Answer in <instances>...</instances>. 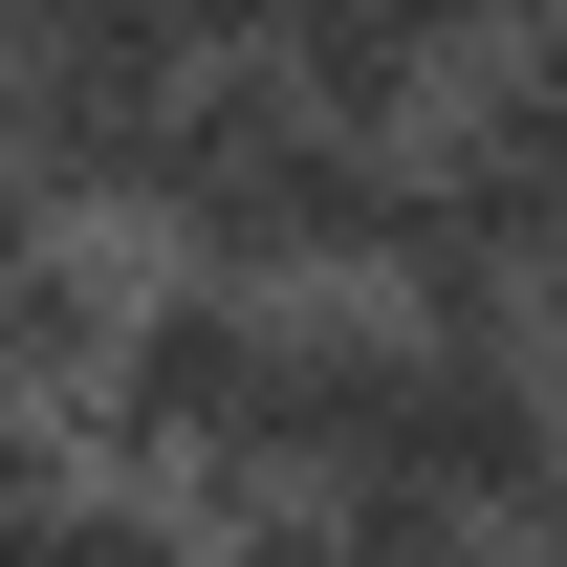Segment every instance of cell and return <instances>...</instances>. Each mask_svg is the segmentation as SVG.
Listing matches in <instances>:
<instances>
[{"mask_svg": "<svg viewBox=\"0 0 567 567\" xmlns=\"http://www.w3.org/2000/svg\"><path fill=\"white\" fill-rule=\"evenodd\" d=\"M436 197L481 218L502 262H546V240H567V22H524V44L458 66V110H436Z\"/></svg>", "mask_w": 567, "mask_h": 567, "instance_id": "1", "label": "cell"}, {"mask_svg": "<svg viewBox=\"0 0 567 567\" xmlns=\"http://www.w3.org/2000/svg\"><path fill=\"white\" fill-rule=\"evenodd\" d=\"M132 284H153L132 218H44V240L0 262V371H22L44 415H87V393H110V350H132Z\"/></svg>", "mask_w": 567, "mask_h": 567, "instance_id": "2", "label": "cell"}, {"mask_svg": "<svg viewBox=\"0 0 567 567\" xmlns=\"http://www.w3.org/2000/svg\"><path fill=\"white\" fill-rule=\"evenodd\" d=\"M284 110H328V132H436V110H458V44H436L415 0H306V22H284Z\"/></svg>", "mask_w": 567, "mask_h": 567, "instance_id": "3", "label": "cell"}, {"mask_svg": "<svg viewBox=\"0 0 567 567\" xmlns=\"http://www.w3.org/2000/svg\"><path fill=\"white\" fill-rule=\"evenodd\" d=\"M350 567H524V524H481L436 481H350Z\"/></svg>", "mask_w": 567, "mask_h": 567, "instance_id": "4", "label": "cell"}, {"mask_svg": "<svg viewBox=\"0 0 567 567\" xmlns=\"http://www.w3.org/2000/svg\"><path fill=\"white\" fill-rule=\"evenodd\" d=\"M153 44H175V66H284V22H306V0H132Z\"/></svg>", "mask_w": 567, "mask_h": 567, "instance_id": "5", "label": "cell"}, {"mask_svg": "<svg viewBox=\"0 0 567 567\" xmlns=\"http://www.w3.org/2000/svg\"><path fill=\"white\" fill-rule=\"evenodd\" d=\"M66 524H87V458L66 481H0V567H66Z\"/></svg>", "mask_w": 567, "mask_h": 567, "instance_id": "6", "label": "cell"}, {"mask_svg": "<svg viewBox=\"0 0 567 567\" xmlns=\"http://www.w3.org/2000/svg\"><path fill=\"white\" fill-rule=\"evenodd\" d=\"M524 350L567 371V240H546V262H524Z\"/></svg>", "mask_w": 567, "mask_h": 567, "instance_id": "7", "label": "cell"}, {"mask_svg": "<svg viewBox=\"0 0 567 567\" xmlns=\"http://www.w3.org/2000/svg\"><path fill=\"white\" fill-rule=\"evenodd\" d=\"M524 567H567V481H546V502H524Z\"/></svg>", "mask_w": 567, "mask_h": 567, "instance_id": "8", "label": "cell"}, {"mask_svg": "<svg viewBox=\"0 0 567 567\" xmlns=\"http://www.w3.org/2000/svg\"><path fill=\"white\" fill-rule=\"evenodd\" d=\"M44 22H66V0H0V44H44Z\"/></svg>", "mask_w": 567, "mask_h": 567, "instance_id": "9", "label": "cell"}, {"mask_svg": "<svg viewBox=\"0 0 567 567\" xmlns=\"http://www.w3.org/2000/svg\"><path fill=\"white\" fill-rule=\"evenodd\" d=\"M546 22H567V0H546Z\"/></svg>", "mask_w": 567, "mask_h": 567, "instance_id": "10", "label": "cell"}]
</instances>
